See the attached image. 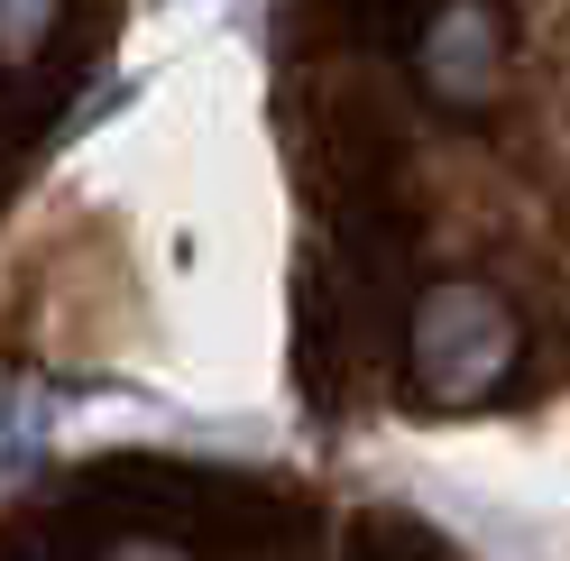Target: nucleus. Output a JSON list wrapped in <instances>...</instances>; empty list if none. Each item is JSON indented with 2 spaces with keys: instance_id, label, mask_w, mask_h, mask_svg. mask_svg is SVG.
Returning <instances> with one entry per match:
<instances>
[{
  "instance_id": "f257e3e1",
  "label": "nucleus",
  "mask_w": 570,
  "mask_h": 561,
  "mask_svg": "<svg viewBox=\"0 0 570 561\" xmlns=\"http://www.w3.org/2000/svg\"><path fill=\"white\" fill-rule=\"evenodd\" d=\"M405 377L423 405H488L497 387L515 377V313L497 286L479 276H442V286H423L414 323H405Z\"/></svg>"
},
{
  "instance_id": "f03ea898",
  "label": "nucleus",
  "mask_w": 570,
  "mask_h": 561,
  "mask_svg": "<svg viewBox=\"0 0 570 561\" xmlns=\"http://www.w3.org/2000/svg\"><path fill=\"white\" fill-rule=\"evenodd\" d=\"M507 65H515V38L497 0H442L414 38V83L433 111H488L507 92Z\"/></svg>"
},
{
  "instance_id": "7ed1b4c3",
  "label": "nucleus",
  "mask_w": 570,
  "mask_h": 561,
  "mask_svg": "<svg viewBox=\"0 0 570 561\" xmlns=\"http://www.w3.org/2000/svg\"><path fill=\"white\" fill-rule=\"evenodd\" d=\"M56 19H65V0H0V65H28V56H47Z\"/></svg>"
}]
</instances>
